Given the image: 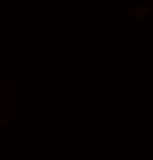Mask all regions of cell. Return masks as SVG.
<instances>
[{"label":"cell","instance_id":"1","mask_svg":"<svg viewBox=\"0 0 153 160\" xmlns=\"http://www.w3.org/2000/svg\"><path fill=\"white\" fill-rule=\"evenodd\" d=\"M139 13H144V14H150V13H153V9H152L150 6H141V8H139Z\"/></svg>","mask_w":153,"mask_h":160},{"label":"cell","instance_id":"2","mask_svg":"<svg viewBox=\"0 0 153 160\" xmlns=\"http://www.w3.org/2000/svg\"><path fill=\"white\" fill-rule=\"evenodd\" d=\"M132 11H133L135 14H138V13H139V8H138V6H133V8H132Z\"/></svg>","mask_w":153,"mask_h":160}]
</instances>
